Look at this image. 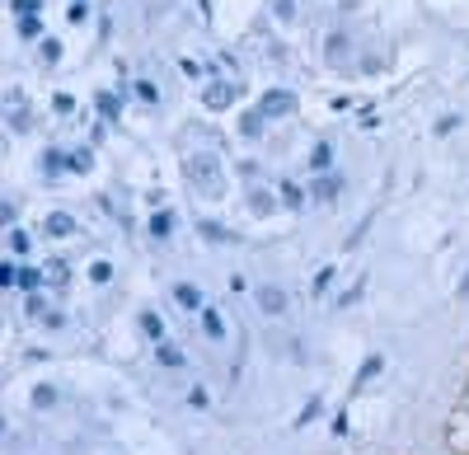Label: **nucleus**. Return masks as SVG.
Masks as SVG:
<instances>
[{"mask_svg":"<svg viewBox=\"0 0 469 455\" xmlns=\"http://www.w3.org/2000/svg\"><path fill=\"white\" fill-rule=\"evenodd\" d=\"M47 286H66L71 282V268H66V258H47Z\"/></svg>","mask_w":469,"mask_h":455,"instance_id":"14","label":"nucleus"},{"mask_svg":"<svg viewBox=\"0 0 469 455\" xmlns=\"http://www.w3.org/2000/svg\"><path fill=\"white\" fill-rule=\"evenodd\" d=\"M234 94H239V85H234V80H212V85L202 90V103H207V108H230Z\"/></svg>","mask_w":469,"mask_h":455,"instance_id":"3","label":"nucleus"},{"mask_svg":"<svg viewBox=\"0 0 469 455\" xmlns=\"http://www.w3.org/2000/svg\"><path fill=\"white\" fill-rule=\"evenodd\" d=\"M66 19H71V23H85V19H90V0H71Z\"/></svg>","mask_w":469,"mask_h":455,"instance_id":"21","label":"nucleus"},{"mask_svg":"<svg viewBox=\"0 0 469 455\" xmlns=\"http://www.w3.org/2000/svg\"><path fill=\"white\" fill-rule=\"evenodd\" d=\"M174 305H179V310H197V315L207 310V305H202V291H197V286H188V282L174 286Z\"/></svg>","mask_w":469,"mask_h":455,"instance_id":"7","label":"nucleus"},{"mask_svg":"<svg viewBox=\"0 0 469 455\" xmlns=\"http://www.w3.org/2000/svg\"><path fill=\"white\" fill-rule=\"evenodd\" d=\"M19 273H24V268H14V263H5V268H0V282H5V286H19Z\"/></svg>","mask_w":469,"mask_h":455,"instance_id":"31","label":"nucleus"},{"mask_svg":"<svg viewBox=\"0 0 469 455\" xmlns=\"http://www.w3.org/2000/svg\"><path fill=\"white\" fill-rule=\"evenodd\" d=\"M19 33L24 38H38V14H24V19H19Z\"/></svg>","mask_w":469,"mask_h":455,"instance_id":"33","label":"nucleus"},{"mask_svg":"<svg viewBox=\"0 0 469 455\" xmlns=\"http://www.w3.org/2000/svg\"><path fill=\"white\" fill-rule=\"evenodd\" d=\"M47 235H56V239L76 235V216H71V211H52V216H47Z\"/></svg>","mask_w":469,"mask_h":455,"instance_id":"8","label":"nucleus"},{"mask_svg":"<svg viewBox=\"0 0 469 455\" xmlns=\"http://www.w3.org/2000/svg\"><path fill=\"white\" fill-rule=\"evenodd\" d=\"M61 169H71V155H61V150H47V155H43V174H47V179H56Z\"/></svg>","mask_w":469,"mask_h":455,"instance_id":"19","label":"nucleus"},{"mask_svg":"<svg viewBox=\"0 0 469 455\" xmlns=\"http://www.w3.org/2000/svg\"><path fill=\"white\" fill-rule=\"evenodd\" d=\"M52 108H56L61 117H66V113H76V99H71V94H56V99H52Z\"/></svg>","mask_w":469,"mask_h":455,"instance_id":"30","label":"nucleus"},{"mask_svg":"<svg viewBox=\"0 0 469 455\" xmlns=\"http://www.w3.org/2000/svg\"><path fill=\"white\" fill-rule=\"evenodd\" d=\"M272 10H277V19H296V5H291V0H272Z\"/></svg>","mask_w":469,"mask_h":455,"instance_id":"32","label":"nucleus"},{"mask_svg":"<svg viewBox=\"0 0 469 455\" xmlns=\"http://www.w3.org/2000/svg\"><path fill=\"white\" fill-rule=\"evenodd\" d=\"M136 99H141V103H160V90L150 85V80H136Z\"/></svg>","mask_w":469,"mask_h":455,"instance_id":"22","label":"nucleus"},{"mask_svg":"<svg viewBox=\"0 0 469 455\" xmlns=\"http://www.w3.org/2000/svg\"><path fill=\"white\" fill-rule=\"evenodd\" d=\"M188 179L197 183L202 197H225V174H221V159H216L212 150H197V155L188 159Z\"/></svg>","mask_w":469,"mask_h":455,"instance_id":"1","label":"nucleus"},{"mask_svg":"<svg viewBox=\"0 0 469 455\" xmlns=\"http://www.w3.org/2000/svg\"><path fill=\"white\" fill-rule=\"evenodd\" d=\"M380 366H385V357H380V352H371V357H366V362H361V371H357V389H366V385H371V380H376V376H380Z\"/></svg>","mask_w":469,"mask_h":455,"instance_id":"13","label":"nucleus"},{"mask_svg":"<svg viewBox=\"0 0 469 455\" xmlns=\"http://www.w3.org/2000/svg\"><path fill=\"white\" fill-rule=\"evenodd\" d=\"M338 193H343V179H338V174H324V179L310 183V197H314V202H334Z\"/></svg>","mask_w":469,"mask_h":455,"instance_id":"5","label":"nucleus"},{"mask_svg":"<svg viewBox=\"0 0 469 455\" xmlns=\"http://www.w3.org/2000/svg\"><path fill=\"white\" fill-rule=\"evenodd\" d=\"M202 235L212 239V244H225V239H230V230H221L216 221H202Z\"/></svg>","mask_w":469,"mask_h":455,"instance_id":"23","label":"nucleus"},{"mask_svg":"<svg viewBox=\"0 0 469 455\" xmlns=\"http://www.w3.org/2000/svg\"><path fill=\"white\" fill-rule=\"evenodd\" d=\"M249 202H254V211H272V197L268 193H249Z\"/></svg>","mask_w":469,"mask_h":455,"instance_id":"35","label":"nucleus"},{"mask_svg":"<svg viewBox=\"0 0 469 455\" xmlns=\"http://www.w3.org/2000/svg\"><path fill=\"white\" fill-rule=\"evenodd\" d=\"M263 122H268V117H263V108H254V113H244V117H239V132H244V137L254 141V137H263Z\"/></svg>","mask_w":469,"mask_h":455,"instance_id":"16","label":"nucleus"},{"mask_svg":"<svg viewBox=\"0 0 469 455\" xmlns=\"http://www.w3.org/2000/svg\"><path fill=\"white\" fill-rule=\"evenodd\" d=\"M258 108H263V117H287V113H296V94L291 90H268L258 99Z\"/></svg>","mask_w":469,"mask_h":455,"instance_id":"2","label":"nucleus"},{"mask_svg":"<svg viewBox=\"0 0 469 455\" xmlns=\"http://www.w3.org/2000/svg\"><path fill=\"white\" fill-rule=\"evenodd\" d=\"M277 193H282V206H291V211H301V206H305V193H301V183L282 179V183H277Z\"/></svg>","mask_w":469,"mask_h":455,"instance_id":"9","label":"nucleus"},{"mask_svg":"<svg viewBox=\"0 0 469 455\" xmlns=\"http://www.w3.org/2000/svg\"><path fill=\"white\" fill-rule=\"evenodd\" d=\"M141 333L150 342H165V319H160L155 310H141Z\"/></svg>","mask_w":469,"mask_h":455,"instance_id":"10","label":"nucleus"},{"mask_svg":"<svg viewBox=\"0 0 469 455\" xmlns=\"http://www.w3.org/2000/svg\"><path fill=\"white\" fill-rule=\"evenodd\" d=\"M43 277H47V273H38V268H24V273H19V286H29V291H34Z\"/></svg>","mask_w":469,"mask_h":455,"instance_id":"29","label":"nucleus"},{"mask_svg":"<svg viewBox=\"0 0 469 455\" xmlns=\"http://www.w3.org/2000/svg\"><path fill=\"white\" fill-rule=\"evenodd\" d=\"M319 409H324V399L314 394L310 404H305V409H301V418H296V422H301V427H305V422H314V418H319Z\"/></svg>","mask_w":469,"mask_h":455,"instance_id":"24","label":"nucleus"},{"mask_svg":"<svg viewBox=\"0 0 469 455\" xmlns=\"http://www.w3.org/2000/svg\"><path fill=\"white\" fill-rule=\"evenodd\" d=\"M150 235H155V239H169V235H174V211H169V206H160L155 216H150Z\"/></svg>","mask_w":469,"mask_h":455,"instance_id":"12","label":"nucleus"},{"mask_svg":"<svg viewBox=\"0 0 469 455\" xmlns=\"http://www.w3.org/2000/svg\"><path fill=\"white\" fill-rule=\"evenodd\" d=\"M183 70H188V75H207V66H202V61H192V57H183Z\"/></svg>","mask_w":469,"mask_h":455,"instance_id":"37","label":"nucleus"},{"mask_svg":"<svg viewBox=\"0 0 469 455\" xmlns=\"http://www.w3.org/2000/svg\"><path fill=\"white\" fill-rule=\"evenodd\" d=\"M329 164H334V146H329V141H319V146L310 150V169H314V174H324Z\"/></svg>","mask_w":469,"mask_h":455,"instance_id":"18","label":"nucleus"},{"mask_svg":"<svg viewBox=\"0 0 469 455\" xmlns=\"http://www.w3.org/2000/svg\"><path fill=\"white\" fill-rule=\"evenodd\" d=\"M90 164H94V155L85 146L80 150H71V174H90Z\"/></svg>","mask_w":469,"mask_h":455,"instance_id":"20","label":"nucleus"},{"mask_svg":"<svg viewBox=\"0 0 469 455\" xmlns=\"http://www.w3.org/2000/svg\"><path fill=\"white\" fill-rule=\"evenodd\" d=\"M155 357H160V366H169V371H179V366H183V352H179V347H174V342H155Z\"/></svg>","mask_w":469,"mask_h":455,"instance_id":"15","label":"nucleus"},{"mask_svg":"<svg viewBox=\"0 0 469 455\" xmlns=\"http://www.w3.org/2000/svg\"><path fill=\"white\" fill-rule=\"evenodd\" d=\"M254 300L263 315H287V291L282 286H254Z\"/></svg>","mask_w":469,"mask_h":455,"instance_id":"4","label":"nucleus"},{"mask_svg":"<svg viewBox=\"0 0 469 455\" xmlns=\"http://www.w3.org/2000/svg\"><path fill=\"white\" fill-rule=\"evenodd\" d=\"M329 66H347V57H352V38L347 33H329Z\"/></svg>","mask_w":469,"mask_h":455,"instance_id":"6","label":"nucleus"},{"mask_svg":"<svg viewBox=\"0 0 469 455\" xmlns=\"http://www.w3.org/2000/svg\"><path fill=\"white\" fill-rule=\"evenodd\" d=\"M90 277H94V282H108V277H113V263H94Z\"/></svg>","mask_w":469,"mask_h":455,"instance_id":"34","label":"nucleus"},{"mask_svg":"<svg viewBox=\"0 0 469 455\" xmlns=\"http://www.w3.org/2000/svg\"><path fill=\"white\" fill-rule=\"evenodd\" d=\"M43 61H47V66L61 61V43H56V38H47V43H43Z\"/></svg>","mask_w":469,"mask_h":455,"instance_id":"26","label":"nucleus"},{"mask_svg":"<svg viewBox=\"0 0 469 455\" xmlns=\"http://www.w3.org/2000/svg\"><path fill=\"white\" fill-rule=\"evenodd\" d=\"M188 404H192V409H207V404H212V394H207L202 385H192V389H188Z\"/></svg>","mask_w":469,"mask_h":455,"instance_id":"28","label":"nucleus"},{"mask_svg":"<svg viewBox=\"0 0 469 455\" xmlns=\"http://www.w3.org/2000/svg\"><path fill=\"white\" fill-rule=\"evenodd\" d=\"M34 404H38V409H52V404H56V389L52 385H38L34 389Z\"/></svg>","mask_w":469,"mask_h":455,"instance_id":"25","label":"nucleus"},{"mask_svg":"<svg viewBox=\"0 0 469 455\" xmlns=\"http://www.w3.org/2000/svg\"><path fill=\"white\" fill-rule=\"evenodd\" d=\"M202 333H207L212 342L225 338V324H221V315H216V310H202Z\"/></svg>","mask_w":469,"mask_h":455,"instance_id":"17","label":"nucleus"},{"mask_svg":"<svg viewBox=\"0 0 469 455\" xmlns=\"http://www.w3.org/2000/svg\"><path fill=\"white\" fill-rule=\"evenodd\" d=\"M10 10H14V14L24 19V14H38V10H43V0H14Z\"/></svg>","mask_w":469,"mask_h":455,"instance_id":"27","label":"nucleus"},{"mask_svg":"<svg viewBox=\"0 0 469 455\" xmlns=\"http://www.w3.org/2000/svg\"><path fill=\"white\" fill-rule=\"evenodd\" d=\"M94 103H99L103 122H118V117H123V99H118V94H113V90H103V94H99V99H94Z\"/></svg>","mask_w":469,"mask_h":455,"instance_id":"11","label":"nucleus"},{"mask_svg":"<svg viewBox=\"0 0 469 455\" xmlns=\"http://www.w3.org/2000/svg\"><path fill=\"white\" fill-rule=\"evenodd\" d=\"M10 244H14V253H24V249H29V235H24V230H14Z\"/></svg>","mask_w":469,"mask_h":455,"instance_id":"36","label":"nucleus"},{"mask_svg":"<svg viewBox=\"0 0 469 455\" xmlns=\"http://www.w3.org/2000/svg\"><path fill=\"white\" fill-rule=\"evenodd\" d=\"M460 296H469V273H465V277H460Z\"/></svg>","mask_w":469,"mask_h":455,"instance_id":"38","label":"nucleus"}]
</instances>
